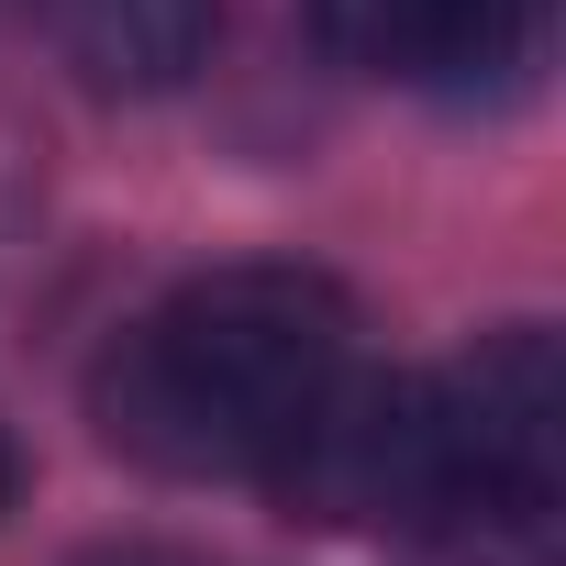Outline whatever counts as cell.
<instances>
[{"instance_id":"obj_1","label":"cell","mask_w":566,"mask_h":566,"mask_svg":"<svg viewBox=\"0 0 566 566\" xmlns=\"http://www.w3.org/2000/svg\"><path fill=\"white\" fill-rule=\"evenodd\" d=\"M356 367V301L323 266H211L101 345L90 422L156 478H266L301 411Z\"/></svg>"},{"instance_id":"obj_6","label":"cell","mask_w":566,"mask_h":566,"mask_svg":"<svg viewBox=\"0 0 566 566\" xmlns=\"http://www.w3.org/2000/svg\"><path fill=\"white\" fill-rule=\"evenodd\" d=\"M400 544H411V566H555V500H489V489H467L433 522H411Z\"/></svg>"},{"instance_id":"obj_5","label":"cell","mask_w":566,"mask_h":566,"mask_svg":"<svg viewBox=\"0 0 566 566\" xmlns=\"http://www.w3.org/2000/svg\"><path fill=\"white\" fill-rule=\"evenodd\" d=\"M45 45L78 67V90L101 101H167L211 67L222 0H34Z\"/></svg>"},{"instance_id":"obj_2","label":"cell","mask_w":566,"mask_h":566,"mask_svg":"<svg viewBox=\"0 0 566 566\" xmlns=\"http://www.w3.org/2000/svg\"><path fill=\"white\" fill-rule=\"evenodd\" d=\"M266 500L312 533H411L455 500L433 367H345L266 455Z\"/></svg>"},{"instance_id":"obj_7","label":"cell","mask_w":566,"mask_h":566,"mask_svg":"<svg viewBox=\"0 0 566 566\" xmlns=\"http://www.w3.org/2000/svg\"><path fill=\"white\" fill-rule=\"evenodd\" d=\"M23 500V444H12V422H0V511Z\"/></svg>"},{"instance_id":"obj_8","label":"cell","mask_w":566,"mask_h":566,"mask_svg":"<svg viewBox=\"0 0 566 566\" xmlns=\"http://www.w3.org/2000/svg\"><path fill=\"white\" fill-rule=\"evenodd\" d=\"M134 566H145V555H134Z\"/></svg>"},{"instance_id":"obj_4","label":"cell","mask_w":566,"mask_h":566,"mask_svg":"<svg viewBox=\"0 0 566 566\" xmlns=\"http://www.w3.org/2000/svg\"><path fill=\"white\" fill-rule=\"evenodd\" d=\"M323 56L422 90H522L544 67L555 0H301Z\"/></svg>"},{"instance_id":"obj_3","label":"cell","mask_w":566,"mask_h":566,"mask_svg":"<svg viewBox=\"0 0 566 566\" xmlns=\"http://www.w3.org/2000/svg\"><path fill=\"white\" fill-rule=\"evenodd\" d=\"M444 444H455V500H555L566 489V356L544 323L478 334L455 367H433Z\"/></svg>"}]
</instances>
